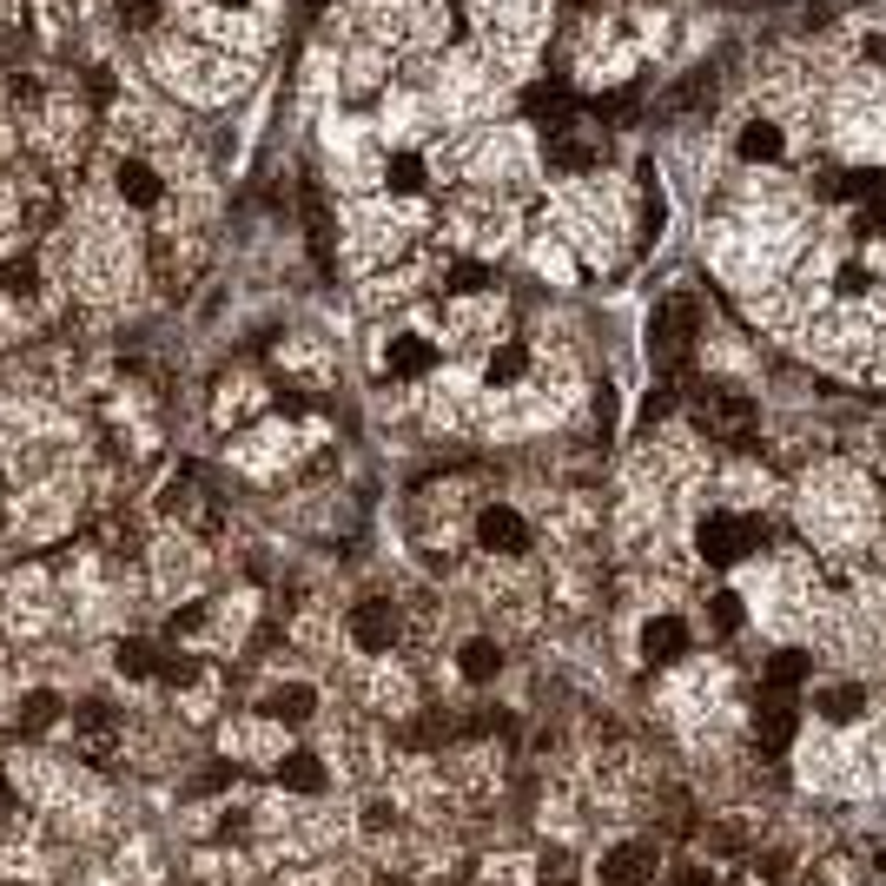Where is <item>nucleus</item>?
<instances>
[{"label": "nucleus", "instance_id": "f257e3e1", "mask_svg": "<svg viewBox=\"0 0 886 886\" xmlns=\"http://www.w3.org/2000/svg\"><path fill=\"white\" fill-rule=\"evenodd\" d=\"M107 179H113V199L126 205V212H159L166 205V192H173V179H166V166L139 146V139H113V152H107Z\"/></svg>", "mask_w": 886, "mask_h": 886}, {"label": "nucleus", "instance_id": "f03ea898", "mask_svg": "<svg viewBox=\"0 0 886 886\" xmlns=\"http://www.w3.org/2000/svg\"><path fill=\"white\" fill-rule=\"evenodd\" d=\"M649 345H656V358H662L669 371H675V364H688V345H695V298H669V304L656 311Z\"/></svg>", "mask_w": 886, "mask_h": 886}, {"label": "nucleus", "instance_id": "7ed1b4c3", "mask_svg": "<svg viewBox=\"0 0 886 886\" xmlns=\"http://www.w3.org/2000/svg\"><path fill=\"white\" fill-rule=\"evenodd\" d=\"M476 549H490V556H523L529 549V523L510 510V503H490L476 516Z\"/></svg>", "mask_w": 886, "mask_h": 886}, {"label": "nucleus", "instance_id": "20e7f679", "mask_svg": "<svg viewBox=\"0 0 886 886\" xmlns=\"http://www.w3.org/2000/svg\"><path fill=\"white\" fill-rule=\"evenodd\" d=\"M695 542H701L708 562H735V556L754 542V523H741V516H728V510H714V516H701Z\"/></svg>", "mask_w": 886, "mask_h": 886}, {"label": "nucleus", "instance_id": "39448f33", "mask_svg": "<svg viewBox=\"0 0 886 886\" xmlns=\"http://www.w3.org/2000/svg\"><path fill=\"white\" fill-rule=\"evenodd\" d=\"M397 628H404V622H397L390 602H358L351 609V641H358L364 656H390L397 649Z\"/></svg>", "mask_w": 886, "mask_h": 886}, {"label": "nucleus", "instance_id": "423d86ee", "mask_svg": "<svg viewBox=\"0 0 886 886\" xmlns=\"http://www.w3.org/2000/svg\"><path fill=\"white\" fill-rule=\"evenodd\" d=\"M649 873H656V847L649 840H622V847L602 853V886H641Z\"/></svg>", "mask_w": 886, "mask_h": 886}, {"label": "nucleus", "instance_id": "0eeeda50", "mask_svg": "<svg viewBox=\"0 0 886 886\" xmlns=\"http://www.w3.org/2000/svg\"><path fill=\"white\" fill-rule=\"evenodd\" d=\"M437 364V345L424 338V332H397L390 345H384V371L390 377H424Z\"/></svg>", "mask_w": 886, "mask_h": 886}, {"label": "nucleus", "instance_id": "6e6552de", "mask_svg": "<svg viewBox=\"0 0 886 886\" xmlns=\"http://www.w3.org/2000/svg\"><path fill=\"white\" fill-rule=\"evenodd\" d=\"M695 417H701L708 430H728V437H741V430H748V417H754V404H748V397H735V390H708Z\"/></svg>", "mask_w": 886, "mask_h": 886}, {"label": "nucleus", "instance_id": "1a4fd4ad", "mask_svg": "<svg viewBox=\"0 0 886 886\" xmlns=\"http://www.w3.org/2000/svg\"><path fill=\"white\" fill-rule=\"evenodd\" d=\"M311 708H317V695H311L304 682H278V688H265V714H272V721H285V728H304Z\"/></svg>", "mask_w": 886, "mask_h": 886}, {"label": "nucleus", "instance_id": "9d476101", "mask_svg": "<svg viewBox=\"0 0 886 886\" xmlns=\"http://www.w3.org/2000/svg\"><path fill=\"white\" fill-rule=\"evenodd\" d=\"M384 186H390L397 199H424V192H430V166H424L417 152H390V159H384Z\"/></svg>", "mask_w": 886, "mask_h": 886}, {"label": "nucleus", "instance_id": "9b49d317", "mask_svg": "<svg viewBox=\"0 0 886 886\" xmlns=\"http://www.w3.org/2000/svg\"><path fill=\"white\" fill-rule=\"evenodd\" d=\"M325 781H332V774H325V761L304 754V748L278 761V787H291V794H325Z\"/></svg>", "mask_w": 886, "mask_h": 886}, {"label": "nucleus", "instance_id": "f8f14e48", "mask_svg": "<svg viewBox=\"0 0 886 886\" xmlns=\"http://www.w3.org/2000/svg\"><path fill=\"white\" fill-rule=\"evenodd\" d=\"M113 669H120L126 682H159V669H166V656H159L152 641H120V649H113Z\"/></svg>", "mask_w": 886, "mask_h": 886}, {"label": "nucleus", "instance_id": "ddd939ff", "mask_svg": "<svg viewBox=\"0 0 886 886\" xmlns=\"http://www.w3.org/2000/svg\"><path fill=\"white\" fill-rule=\"evenodd\" d=\"M641 649H649V656H656V662H675V656H682V649H688V628H682V622H675V615H656V622H649V628H641Z\"/></svg>", "mask_w": 886, "mask_h": 886}, {"label": "nucleus", "instance_id": "4468645a", "mask_svg": "<svg viewBox=\"0 0 886 886\" xmlns=\"http://www.w3.org/2000/svg\"><path fill=\"white\" fill-rule=\"evenodd\" d=\"M14 714H21V728H27V735H47L53 721H60V695H53V688H27Z\"/></svg>", "mask_w": 886, "mask_h": 886}, {"label": "nucleus", "instance_id": "2eb2a0df", "mask_svg": "<svg viewBox=\"0 0 886 886\" xmlns=\"http://www.w3.org/2000/svg\"><path fill=\"white\" fill-rule=\"evenodd\" d=\"M754 741H768V748H787V741H794V708H787L781 695L754 714Z\"/></svg>", "mask_w": 886, "mask_h": 886}, {"label": "nucleus", "instance_id": "dca6fc26", "mask_svg": "<svg viewBox=\"0 0 886 886\" xmlns=\"http://www.w3.org/2000/svg\"><path fill=\"white\" fill-rule=\"evenodd\" d=\"M457 669H463V682H497V669H503V656H497V641H463V656H457Z\"/></svg>", "mask_w": 886, "mask_h": 886}, {"label": "nucleus", "instance_id": "f3484780", "mask_svg": "<svg viewBox=\"0 0 886 886\" xmlns=\"http://www.w3.org/2000/svg\"><path fill=\"white\" fill-rule=\"evenodd\" d=\"M808 675H814V662H808V656H794V649H781V656L768 662V688H774V695L800 688V682H808Z\"/></svg>", "mask_w": 886, "mask_h": 886}, {"label": "nucleus", "instance_id": "a211bd4d", "mask_svg": "<svg viewBox=\"0 0 886 886\" xmlns=\"http://www.w3.org/2000/svg\"><path fill=\"white\" fill-rule=\"evenodd\" d=\"M774 152H781V126L748 120V133H741V159H774Z\"/></svg>", "mask_w": 886, "mask_h": 886}, {"label": "nucleus", "instance_id": "6ab92c4d", "mask_svg": "<svg viewBox=\"0 0 886 886\" xmlns=\"http://www.w3.org/2000/svg\"><path fill=\"white\" fill-rule=\"evenodd\" d=\"M523 345H503V351H490V384H510V377H523Z\"/></svg>", "mask_w": 886, "mask_h": 886}, {"label": "nucleus", "instance_id": "aec40b11", "mask_svg": "<svg viewBox=\"0 0 886 886\" xmlns=\"http://www.w3.org/2000/svg\"><path fill=\"white\" fill-rule=\"evenodd\" d=\"M483 285H490V272H483V265H457V272H450V298H476Z\"/></svg>", "mask_w": 886, "mask_h": 886}, {"label": "nucleus", "instance_id": "412c9836", "mask_svg": "<svg viewBox=\"0 0 886 886\" xmlns=\"http://www.w3.org/2000/svg\"><path fill=\"white\" fill-rule=\"evenodd\" d=\"M860 701H866L860 688H834V695H827V714H834V721H853V714H860Z\"/></svg>", "mask_w": 886, "mask_h": 886}, {"label": "nucleus", "instance_id": "4be33fe9", "mask_svg": "<svg viewBox=\"0 0 886 886\" xmlns=\"http://www.w3.org/2000/svg\"><path fill=\"white\" fill-rule=\"evenodd\" d=\"M714 628H728V635L741 628V602L735 596H714Z\"/></svg>", "mask_w": 886, "mask_h": 886}, {"label": "nucleus", "instance_id": "5701e85b", "mask_svg": "<svg viewBox=\"0 0 886 886\" xmlns=\"http://www.w3.org/2000/svg\"><path fill=\"white\" fill-rule=\"evenodd\" d=\"M675 886H714V873H708V866H682Z\"/></svg>", "mask_w": 886, "mask_h": 886}, {"label": "nucleus", "instance_id": "b1692460", "mask_svg": "<svg viewBox=\"0 0 886 886\" xmlns=\"http://www.w3.org/2000/svg\"><path fill=\"white\" fill-rule=\"evenodd\" d=\"M8 814H14V787H8V781H0V821H8Z\"/></svg>", "mask_w": 886, "mask_h": 886}]
</instances>
